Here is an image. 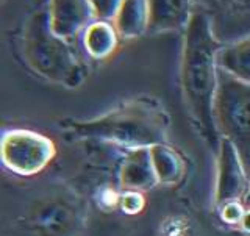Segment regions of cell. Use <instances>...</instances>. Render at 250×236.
<instances>
[{
	"label": "cell",
	"mask_w": 250,
	"mask_h": 236,
	"mask_svg": "<svg viewBox=\"0 0 250 236\" xmlns=\"http://www.w3.org/2000/svg\"><path fill=\"white\" fill-rule=\"evenodd\" d=\"M148 21V0H122L111 22L119 38L133 39L147 33Z\"/></svg>",
	"instance_id": "cell-11"
},
{
	"label": "cell",
	"mask_w": 250,
	"mask_h": 236,
	"mask_svg": "<svg viewBox=\"0 0 250 236\" xmlns=\"http://www.w3.org/2000/svg\"><path fill=\"white\" fill-rule=\"evenodd\" d=\"M195 11V0H148V31H185Z\"/></svg>",
	"instance_id": "cell-10"
},
{
	"label": "cell",
	"mask_w": 250,
	"mask_h": 236,
	"mask_svg": "<svg viewBox=\"0 0 250 236\" xmlns=\"http://www.w3.org/2000/svg\"><path fill=\"white\" fill-rule=\"evenodd\" d=\"M211 22L219 43L231 44L250 35V0H195Z\"/></svg>",
	"instance_id": "cell-6"
},
{
	"label": "cell",
	"mask_w": 250,
	"mask_h": 236,
	"mask_svg": "<svg viewBox=\"0 0 250 236\" xmlns=\"http://www.w3.org/2000/svg\"><path fill=\"white\" fill-rule=\"evenodd\" d=\"M222 47L213 35L208 16L195 8L183 31L180 82L188 113L199 135L213 149H219L221 143L213 105L219 78L217 53Z\"/></svg>",
	"instance_id": "cell-1"
},
{
	"label": "cell",
	"mask_w": 250,
	"mask_h": 236,
	"mask_svg": "<svg viewBox=\"0 0 250 236\" xmlns=\"http://www.w3.org/2000/svg\"><path fill=\"white\" fill-rule=\"evenodd\" d=\"M250 178L241 156L229 139L221 138L217 149V174L214 185V203L221 208L230 202H241L246 197Z\"/></svg>",
	"instance_id": "cell-7"
},
{
	"label": "cell",
	"mask_w": 250,
	"mask_h": 236,
	"mask_svg": "<svg viewBox=\"0 0 250 236\" xmlns=\"http://www.w3.org/2000/svg\"><path fill=\"white\" fill-rule=\"evenodd\" d=\"M19 47L25 64L38 77L66 88H78L84 82V63L69 41L52 31L47 5L36 8L23 22Z\"/></svg>",
	"instance_id": "cell-3"
},
{
	"label": "cell",
	"mask_w": 250,
	"mask_h": 236,
	"mask_svg": "<svg viewBox=\"0 0 250 236\" xmlns=\"http://www.w3.org/2000/svg\"><path fill=\"white\" fill-rule=\"evenodd\" d=\"M217 66L236 80L250 85V35L225 44L217 53Z\"/></svg>",
	"instance_id": "cell-13"
},
{
	"label": "cell",
	"mask_w": 250,
	"mask_h": 236,
	"mask_svg": "<svg viewBox=\"0 0 250 236\" xmlns=\"http://www.w3.org/2000/svg\"><path fill=\"white\" fill-rule=\"evenodd\" d=\"M170 117L156 97L141 96L124 102L92 119H70L61 129L78 138L100 139L127 149L166 144Z\"/></svg>",
	"instance_id": "cell-2"
},
{
	"label": "cell",
	"mask_w": 250,
	"mask_h": 236,
	"mask_svg": "<svg viewBox=\"0 0 250 236\" xmlns=\"http://www.w3.org/2000/svg\"><path fill=\"white\" fill-rule=\"evenodd\" d=\"M152 164L160 185L175 186L185 175V163L174 149L167 144H156L150 147Z\"/></svg>",
	"instance_id": "cell-14"
},
{
	"label": "cell",
	"mask_w": 250,
	"mask_h": 236,
	"mask_svg": "<svg viewBox=\"0 0 250 236\" xmlns=\"http://www.w3.org/2000/svg\"><path fill=\"white\" fill-rule=\"evenodd\" d=\"M121 207L127 213H139L144 207V199L141 193H133V191H125V194L121 197Z\"/></svg>",
	"instance_id": "cell-17"
},
{
	"label": "cell",
	"mask_w": 250,
	"mask_h": 236,
	"mask_svg": "<svg viewBox=\"0 0 250 236\" xmlns=\"http://www.w3.org/2000/svg\"><path fill=\"white\" fill-rule=\"evenodd\" d=\"M57 153L53 141L41 133L16 129L2 136L0 156L3 166L13 174L31 177L49 166Z\"/></svg>",
	"instance_id": "cell-5"
},
{
	"label": "cell",
	"mask_w": 250,
	"mask_h": 236,
	"mask_svg": "<svg viewBox=\"0 0 250 236\" xmlns=\"http://www.w3.org/2000/svg\"><path fill=\"white\" fill-rule=\"evenodd\" d=\"M158 183L152 164L150 147L130 149L119 169V185L124 191L144 193Z\"/></svg>",
	"instance_id": "cell-9"
},
{
	"label": "cell",
	"mask_w": 250,
	"mask_h": 236,
	"mask_svg": "<svg viewBox=\"0 0 250 236\" xmlns=\"http://www.w3.org/2000/svg\"><path fill=\"white\" fill-rule=\"evenodd\" d=\"M239 227L246 233H250V210H246V213H244V216H242L241 222H239Z\"/></svg>",
	"instance_id": "cell-18"
},
{
	"label": "cell",
	"mask_w": 250,
	"mask_h": 236,
	"mask_svg": "<svg viewBox=\"0 0 250 236\" xmlns=\"http://www.w3.org/2000/svg\"><path fill=\"white\" fill-rule=\"evenodd\" d=\"M92 5L96 19L99 21H113L122 0H89Z\"/></svg>",
	"instance_id": "cell-15"
},
{
	"label": "cell",
	"mask_w": 250,
	"mask_h": 236,
	"mask_svg": "<svg viewBox=\"0 0 250 236\" xmlns=\"http://www.w3.org/2000/svg\"><path fill=\"white\" fill-rule=\"evenodd\" d=\"M219 211H221V217L224 221L227 224H233V225H236V224L239 225L242 216L246 213V210L242 208L241 202H230L219 208Z\"/></svg>",
	"instance_id": "cell-16"
},
{
	"label": "cell",
	"mask_w": 250,
	"mask_h": 236,
	"mask_svg": "<svg viewBox=\"0 0 250 236\" xmlns=\"http://www.w3.org/2000/svg\"><path fill=\"white\" fill-rule=\"evenodd\" d=\"M213 111L219 136L236 147L250 178V85L219 69Z\"/></svg>",
	"instance_id": "cell-4"
},
{
	"label": "cell",
	"mask_w": 250,
	"mask_h": 236,
	"mask_svg": "<svg viewBox=\"0 0 250 236\" xmlns=\"http://www.w3.org/2000/svg\"><path fill=\"white\" fill-rule=\"evenodd\" d=\"M47 11L52 31L69 43L96 21L89 0H47Z\"/></svg>",
	"instance_id": "cell-8"
},
{
	"label": "cell",
	"mask_w": 250,
	"mask_h": 236,
	"mask_svg": "<svg viewBox=\"0 0 250 236\" xmlns=\"http://www.w3.org/2000/svg\"><path fill=\"white\" fill-rule=\"evenodd\" d=\"M119 35L111 21L91 22L82 33V44L88 55V58L94 61H104L109 58L117 49Z\"/></svg>",
	"instance_id": "cell-12"
}]
</instances>
